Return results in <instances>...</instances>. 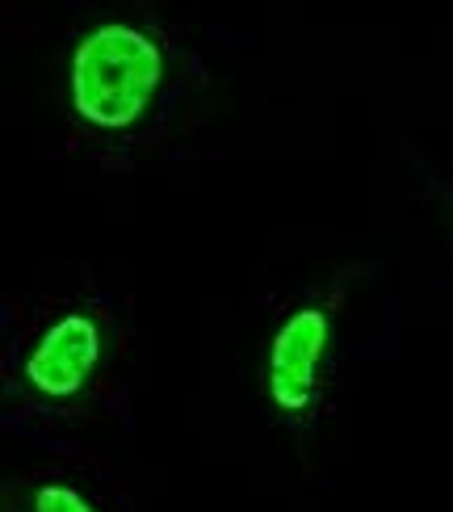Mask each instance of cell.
Returning <instances> with one entry per match:
<instances>
[{"label": "cell", "mask_w": 453, "mask_h": 512, "mask_svg": "<svg viewBox=\"0 0 453 512\" xmlns=\"http://www.w3.org/2000/svg\"><path fill=\"white\" fill-rule=\"evenodd\" d=\"M164 84V47L156 34L131 21H101L68 63L72 114L101 135H118L156 105Z\"/></svg>", "instance_id": "obj_1"}, {"label": "cell", "mask_w": 453, "mask_h": 512, "mask_svg": "<svg viewBox=\"0 0 453 512\" xmlns=\"http://www.w3.org/2000/svg\"><path fill=\"white\" fill-rule=\"evenodd\" d=\"M332 311L307 303L277 324L265 353V395L286 420L311 416L319 403L323 361L332 353Z\"/></svg>", "instance_id": "obj_2"}, {"label": "cell", "mask_w": 453, "mask_h": 512, "mask_svg": "<svg viewBox=\"0 0 453 512\" xmlns=\"http://www.w3.org/2000/svg\"><path fill=\"white\" fill-rule=\"evenodd\" d=\"M101 328L93 315L68 311L34 340V349L21 361V378L42 399H76L93 382L101 366Z\"/></svg>", "instance_id": "obj_3"}, {"label": "cell", "mask_w": 453, "mask_h": 512, "mask_svg": "<svg viewBox=\"0 0 453 512\" xmlns=\"http://www.w3.org/2000/svg\"><path fill=\"white\" fill-rule=\"evenodd\" d=\"M30 512H97L84 492H76L72 483L51 479V483H38L34 496H30Z\"/></svg>", "instance_id": "obj_4"}]
</instances>
